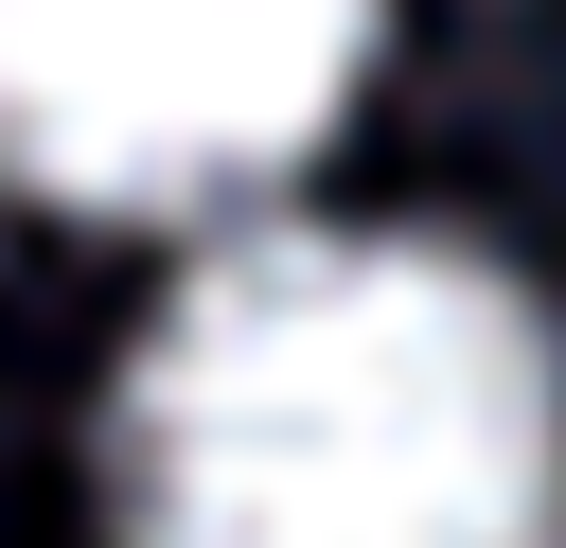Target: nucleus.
Here are the masks:
<instances>
[{
    "label": "nucleus",
    "instance_id": "1",
    "mask_svg": "<svg viewBox=\"0 0 566 548\" xmlns=\"http://www.w3.org/2000/svg\"><path fill=\"white\" fill-rule=\"evenodd\" d=\"M124 548H566V354L424 230L212 247L106 389Z\"/></svg>",
    "mask_w": 566,
    "mask_h": 548
},
{
    "label": "nucleus",
    "instance_id": "2",
    "mask_svg": "<svg viewBox=\"0 0 566 548\" xmlns=\"http://www.w3.org/2000/svg\"><path fill=\"white\" fill-rule=\"evenodd\" d=\"M371 71V0H0V177L71 212H212Z\"/></svg>",
    "mask_w": 566,
    "mask_h": 548
}]
</instances>
